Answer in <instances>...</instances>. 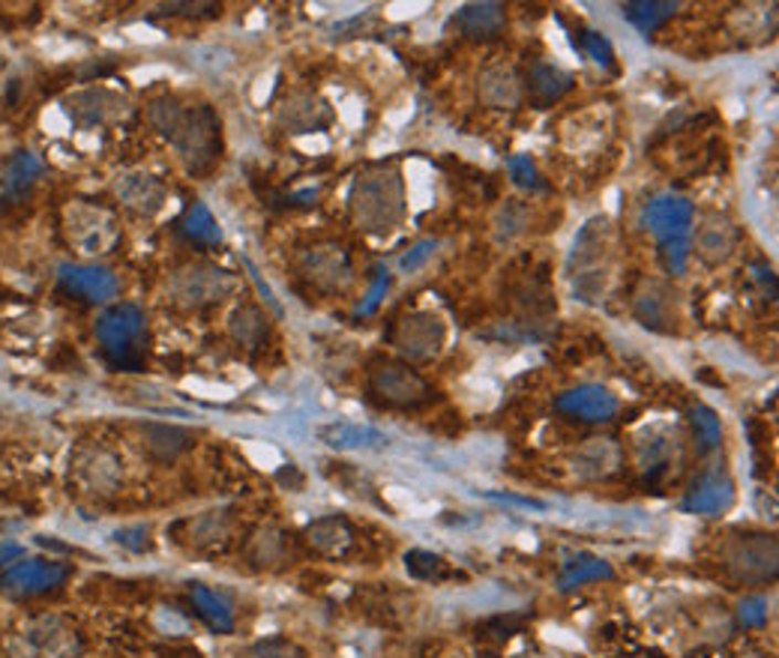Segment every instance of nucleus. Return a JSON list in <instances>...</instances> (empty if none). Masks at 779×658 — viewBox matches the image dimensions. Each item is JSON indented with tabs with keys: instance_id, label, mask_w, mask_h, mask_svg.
<instances>
[{
	"instance_id": "obj_1",
	"label": "nucleus",
	"mask_w": 779,
	"mask_h": 658,
	"mask_svg": "<svg viewBox=\"0 0 779 658\" xmlns=\"http://www.w3.org/2000/svg\"><path fill=\"white\" fill-rule=\"evenodd\" d=\"M150 124L166 135L192 174H204L219 159V117L208 105L159 99L150 105Z\"/></svg>"
},
{
	"instance_id": "obj_2",
	"label": "nucleus",
	"mask_w": 779,
	"mask_h": 658,
	"mask_svg": "<svg viewBox=\"0 0 779 658\" xmlns=\"http://www.w3.org/2000/svg\"><path fill=\"white\" fill-rule=\"evenodd\" d=\"M402 210H406V195H402V180L396 171H372L354 183V222L369 234L393 231L402 219Z\"/></svg>"
},
{
	"instance_id": "obj_3",
	"label": "nucleus",
	"mask_w": 779,
	"mask_h": 658,
	"mask_svg": "<svg viewBox=\"0 0 779 658\" xmlns=\"http://www.w3.org/2000/svg\"><path fill=\"white\" fill-rule=\"evenodd\" d=\"M609 222L606 219H593L582 227V234L572 243L570 255V273H572V288L579 297H585L588 303L603 294L606 282V261H609Z\"/></svg>"
},
{
	"instance_id": "obj_4",
	"label": "nucleus",
	"mask_w": 779,
	"mask_h": 658,
	"mask_svg": "<svg viewBox=\"0 0 779 658\" xmlns=\"http://www.w3.org/2000/svg\"><path fill=\"white\" fill-rule=\"evenodd\" d=\"M141 336H145V315L138 306H129V303L112 306L103 318L96 320V339L103 344L105 357L120 369L138 365Z\"/></svg>"
},
{
	"instance_id": "obj_5",
	"label": "nucleus",
	"mask_w": 779,
	"mask_h": 658,
	"mask_svg": "<svg viewBox=\"0 0 779 658\" xmlns=\"http://www.w3.org/2000/svg\"><path fill=\"white\" fill-rule=\"evenodd\" d=\"M63 227H66V240L82 255H105L120 243V225L103 206L73 204L66 210Z\"/></svg>"
},
{
	"instance_id": "obj_6",
	"label": "nucleus",
	"mask_w": 779,
	"mask_h": 658,
	"mask_svg": "<svg viewBox=\"0 0 779 658\" xmlns=\"http://www.w3.org/2000/svg\"><path fill=\"white\" fill-rule=\"evenodd\" d=\"M238 288V278L229 269L213 267V264H189L171 282V294L180 306L187 309H204L229 299Z\"/></svg>"
},
{
	"instance_id": "obj_7",
	"label": "nucleus",
	"mask_w": 779,
	"mask_h": 658,
	"mask_svg": "<svg viewBox=\"0 0 779 658\" xmlns=\"http://www.w3.org/2000/svg\"><path fill=\"white\" fill-rule=\"evenodd\" d=\"M369 386L381 402L393 407H417L432 395L429 383L399 360H378L369 371Z\"/></svg>"
},
{
	"instance_id": "obj_8",
	"label": "nucleus",
	"mask_w": 779,
	"mask_h": 658,
	"mask_svg": "<svg viewBox=\"0 0 779 658\" xmlns=\"http://www.w3.org/2000/svg\"><path fill=\"white\" fill-rule=\"evenodd\" d=\"M448 341V327L432 311H411L396 327V348L406 353L408 360H432L441 353Z\"/></svg>"
},
{
	"instance_id": "obj_9",
	"label": "nucleus",
	"mask_w": 779,
	"mask_h": 658,
	"mask_svg": "<svg viewBox=\"0 0 779 658\" xmlns=\"http://www.w3.org/2000/svg\"><path fill=\"white\" fill-rule=\"evenodd\" d=\"M70 577V566L54 563V560H28L12 566L3 581H0V593L7 596H40L49 590H57Z\"/></svg>"
},
{
	"instance_id": "obj_10",
	"label": "nucleus",
	"mask_w": 779,
	"mask_h": 658,
	"mask_svg": "<svg viewBox=\"0 0 779 658\" xmlns=\"http://www.w3.org/2000/svg\"><path fill=\"white\" fill-rule=\"evenodd\" d=\"M644 227L654 234L660 243L681 240L693 227V204L686 198L660 195L644 206Z\"/></svg>"
},
{
	"instance_id": "obj_11",
	"label": "nucleus",
	"mask_w": 779,
	"mask_h": 658,
	"mask_svg": "<svg viewBox=\"0 0 779 658\" xmlns=\"http://www.w3.org/2000/svg\"><path fill=\"white\" fill-rule=\"evenodd\" d=\"M728 566L744 581H768L777 575V542L770 535H744L731 548Z\"/></svg>"
},
{
	"instance_id": "obj_12",
	"label": "nucleus",
	"mask_w": 779,
	"mask_h": 658,
	"mask_svg": "<svg viewBox=\"0 0 779 658\" xmlns=\"http://www.w3.org/2000/svg\"><path fill=\"white\" fill-rule=\"evenodd\" d=\"M555 407L579 422H609L618 413V399L606 386L585 383V386H576V390L558 395Z\"/></svg>"
},
{
	"instance_id": "obj_13",
	"label": "nucleus",
	"mask_w": 779,
	"mask_h": 658,
	"mask_svg": "<svg viewBox=\"0 0 779 658\" xmlns=\"http://www.w3.org/2000/svg\"><path fill=\"white\" fill-rule=\"evenodd\" d=\"M73 474L87 494H112L120 482V461L105 449L84 446L75 453Z\"/></svg>"
},
{
	"instance_id": "obj_14",
	"label": "nucleus",
	"mask_w": 779,
	"mask_h": 658,
	"mask_svg": "<svg viewBox=\"0 0 779 658\" xmlns=\"http://www.w3.org/2000/svg\"><path fill=\"white\" fill-rule=\"evenodd\" d=\"M61 288L84 303H108L117 294V276L105 267L66 264L61 267Z\"/></svg>"
},
{
	"instance_id": "obj_15",
	"label": "nucleus",
	"mask_w": 779,
	"mask_h": 658,
	"mask_svg": "<svg viewBox=\"0 0 779 658\" xmlns=\"http://www.w3.org/2000/svg\"><path fill=\"white\" fill-rule=\"evenodd\" d=\"M303 273H306L312 285H318L324 290H336L351 278V264H348V255L339 246H315L303 255Z\"/></svg>"
},
{
	"instance_id": "obj_16",
	"label": "nucleus",
	"mask_w": 779,
	"mask_h": 658,
	"mask_svg": "<svg viewBox=\"0 0 779 658\" xmlns=\"http://www.w3.org/2000/svg\"><path fill=\"white\" fill-rule=\"evenodd\" d=\"M66 114L73 117L75 124L82 126H103L117 120L124 114V99L115 93L94 87V91H82L66 99Z\"/></svg>"
},
{
	"instance_id": "obj_17",
	"label": "nucleus",
	"mask_w": 779,
	"mask_h": 658,
	"mask_svg": "<svg viewBox=\"0 0 779 658\" xmlns=\"http://www.w3.org/2000/svg\"><path fill=\"white\" fill-rule=\"evenodd\" d=\"M735 500V485L726 474H705L693 485V491L686 494L684 509L696 514H719L726 512Z\"/></svg>"
},
{
	"instance_id": "obj_18",
	"label": "nucleus",
	"mask_w": 779,
	"mask_h": 658,
	"mask_svg": "<svg viewBox=\"0 0 779 658\" xmlns=\"http://www.w3.org/2000/svg\"><path fill=\"white\" fill-rule=\"evenodd\" d=\"M117 198L138 216H156L166 204V185L150 174H126L117 183Z\"/></svg>"
},
{
	"instance_id": "obj_19",
	"label": "nucleus",
	"mask_w": 779,
	"mask_h": 658,
	"mask_svg": "<svg viewBox=\"0 0 779 658\" xmlns=\"http://www.w3.org/2000/svg\"><path fill=\"white\" fill-rule=\"evenodd\" d=\"M192 432L177 428V425H159V422H147L141 425V449H145L154 461H175L180 455L192 449Z\"/></svg>"
},
{
	"instance_id": "obj_20",
	"label": "nucleus",
	"mask_w": 779,
	"mask_h": 658,
	"mask_svg": "<svg viewBox=\"0 0 779 658\" xmlns=\"http://www.w3.org/2000/svg\"><path fill=\"white\" fill-rule=\"evenodd\" d=\"M480 99L492 108H513L522 99V82L509 63H492L480 75Z\"/></svg>"
},
{
	"instance_id": "obj_21",
	"label": "nucleus",
	"mask_w": 779,
	"mask_h": 658,
	"mask_svg": "<svg viewBox=\"0 0 779 658\" xmlns=\"http://www.w3.org/2000/svg\"><path fill=\"white\" fill-rule=\"evenodd\" d=\"M303 539H306V545H309L312 551H318V554H327V556H336V554H343V551H348V548H351L354 530H351V524L345 521V518L327 514V518L312 521V524L306 527Z\"/></svg>"
},
{
	"instance_id": "obj_22",
	"label": "nucleus",
	"mask_w": 779,
	"mask_h": 658,
	"mask_svg": "<svg viewBox=\"0 0 779 658\" xmlns=\"http://www.w3.org/2000/svg\"><path fill=\"white\" fill-rule=\"evenodd\" d=\"M318 441L330 449L348 453V449H369V446H381L387 437L381 432H375L369 425H357V422H327L318 428Z\"/></svg>"
},
{
	"instance_id": "obj_23",
	"label": "nucleus",
	"mask_w": 779,
	"mask_h": 658,
	"mask_svg": "<svg viewBox=\"0 0 779 658\" xmlns=\"http://www.w3.org/2000/svg\"><path fill=\"white\" fill-rule=\"evenodd\" d=\"M456 24L471 40H495L507 28V15L501 3H471L459 12Z\"/></svg>"
},
{
	"instance_id": "obj_24",
	"label": "nucleus",
	"mask_w": 779,
	"mask_h": 658,
	"mask_svg": "<svg viewBox=\"0 0 779 658\" xmlns=\"http://www.w3.org/2000/svg\"><path fill=\"white\" fill-rule=\"evenodd\" d=\"M280 124L292 135H306L327 124V105L315 96H294L280 108Z\"/></svg>"
},
{
	"instance_id": "obj_25",
	"label": "nucleus",
	"mask_w": 779,
	"mask_h": 658,
	"mask_svg": "<svg viewBox=\"0 0 779 658\" xmlns=\"http://www.w3.org/2000/svg\"><path fill=\"white\" fill-rule=\"evenodd\" d=\"M229 332L238 344L255 350L267 339V318H264V311L255 303H240L238 309L231 311Z\"/></svg>"
},
{
	"instance_id": "obj_26",
	"label": "nucleus",
	"mask_w": 779,
	"mask_h": 658,
	"mask_svg": "<svg viewBox=\"0 0 779 658\" xmlns=\"http://www.w3.org/2000/svg\"><path fill=\"white\" fill-rule=\"evenodd\" d=\"M572 464H576V470L582 476H588V479L609 476L614 467L621 464V449H618V443L612 441H591L588 446H582V449L576 453Z\"/></svg>"
},
{
	"instance_id": "obj_27",
	"label": "nucleus",
	"mask_w": 779,
	"mask_h": 658,
	"mask_svg": "<svg viewBox=\"0 0 779 658\" xmlns=\"http://www.w3.org/2000/svg\"><path fill=\"white\" fill-rule=\"evenodd\" d=\"M735 243H738V234L726 219H707L705 227L698 231V255L705 257L707 264L726 261L735 252Z\"/></svg>"
},
{
	"instance_id": "obj_28",
	"label": "nucleus",
	"mask_w": 779,
	"mask_h": 658,
	"mask_svg": "<svg viewBox=\"0 0 779 658\" xmlns=\"http://www.w3.org/2000/svg\"><path fill=\"white\" fill-rule=\"evenodd\" d=\"M572 87V78L551 63H534L528 73V91L537 103H555Z\"/></svg>"
},
{
	"instance_id": "obj_29",
	"label": "nucleus",
	"mask_w": 779,
	"mask_h": 658,
	"mask_svg": "<svg viewBox=\"0 0 779 658\" xmlns=\"http://www.w3.org/2000/svg\"><path fill=\"white\" fill-rule=\"evenodd\" d=\"M189 598H192V605H196L198 617L208 619L210 628H217V632H231V628H234L231 605L225 602V598L219 596V593H213V590H208V586L196 584L192 590H189Z\"/></svg>"
},
{
	"instance_id": "obj_30",
	"label": "nucleus",
	"mask_w": 779,
	"mask_h": 658,
	"mask_svg": "<svg viewBox=\"0 0 779 658\" xmlns=\"http://www.w3.org/2000/svg\"><path fill=\"white\" fill-rule=\"evenodd\" d=\"M42 171H45V168H42L40 159H36L33 153H28V150H21V153L12 156V162L7 164V174H3V192H7L10 198L24 195V192L40 180Z\"/></svg>"
},
{
	"instance_id": "obj_31",
	"label": "nucleus",
	"mask_w": 779,
	"mask_h": 658,
	"mask_svg": "<svg viewBox=\"0 0 779 658\" xmlns=\"http://www.w3.org/2000/svg\"><path fill=\"white\" fill-rule=\"evenodd\" d=\"M677 10V3H663V0H633L623 7V15L633 21L642 33H654L660 24L672 19Z\"/></svg>"
},
{
	"instance_id": "obj_32",
	"label": "nucleus",
	"mask_w": 779,
	"mask_h": 658,
	"mask_svg": "<svg viewBox=\"0 0 779 658\" xmlns=\"http://www.w3.org/2000/svg\"><path fill=\"white\" fill-rule=\"evenodd\" d=\"M609 577H612V566H609L606 560L582 554L567 563V569H564L561 575V586L564 590H572V586H582L588 584V581H609Z\"/></svg>"
},
{
	"instance_id": "obj_33",
	"label": "nucleus",
	"mask_w": 779,
	"mask_h": 658,
	"mask_svg": "<svg viewBox=\"0 0 779 658\" xmlns=\"http://www.w3.org/2000/svg\"><path fill=\"white\" fill-rule=\"evenodd\" d=\"M246 554H250L255 566H276V563H282V556H285V535L280 530H273V527H264V530H259L250 539Z\"/></svg>"
},
{
	"instance_id": "obj_34",
	"label": "nucleus",
	"mask_w": 779,
	"mask_h": 658,
	"mask_svg": "<svg viewBox=\"0 0 779 658\" xmlns=\"http://www.w3.org/2000/svg\"><path fill=\"white\" fill-rule=\"evenodd\" d=\"M689 425H693V432H696V443L702 453L717 449L719 441H723V422H719L717 413L710 411V407H705V404H698V407L689 411Z\"/></svg>"
},
{
	"instance_id": "obj_35",
	"label": "nucleus",
	"mask_w": 779,
	"mask_h": 658,
	"mask_svg": "<svg viewBox=\"0 0 779 658\" xmlns=\"http://www.w3.org/2000/svg\"><path fill=\"white\" fill-rule=\"evenodd\" d=\"M183 234L196 240V243H208V246L222 240L217 219H213V213L204 204L189 206L187 216H183Z\"/></svg>"
},
{
	"instance_id": "obj_36",
	"label": "nucleus",
	"mask_w": 779,
	"mask_h": 658,
	"mask_svg": "<svg viewBox=\"0 0 779 658\" xmlns=\"http://www.w3.org/2000/svg\"><path fill=\"white\" fill-rule=\"evenodd\" d=\"M406 566L408 572L414 577H420V581H432V577H438L444 572V560L429 554V551H411V554L406 556Z\"/></svg>"
},
{
	"instance_id": "obj_37",
	"label": "nucleus",
	"mask_w": 779,
	"mask_h": 658,
	"mask_svg": "<svg viewBox=\"0 0 779 658\" xmlns=\"http://www.w3.org/2000/svg\"><path fill=\"white\" fill-rule=\"evenodd\" d=\"M509 168V177H513V183L522 185V189H540V174H537V164L530 162L528 156H513L507 162Z\"/></svg>"
},
{
	"instance_id": "obj_38",
	"label": "nucleus",
	"mask_w": 779,
	"mask_h": 658,
	"mask_svg": "<svg viewBox=\"0 0 779 658\" xmlns=\"http://www.w3.org/2000/svg\"><path fill=\"white\" fill-rule=\"evenodd\" d=\"M243 656H259V658H303V652L294 644H288L285 638H271L264 644H255L252 649H246Z\"/></svg>"
},
{
	"instance_id": "obj_39",
	"label": "nucleus",
	"mask_w": 779,
	"mask_h": 658,
	"mask_svg": "<svg viewBox=\"0 0 779 658\" xmlns=\"http://www.w3.org/2000/svg\"><path fill=\"white\" fill-rule=\"evenodd\" d=\"M686 261H689V243H686V237L663 243V264L669 273H675V276L686 273Z\"/></svg>"
},
{
	"instance_id": "obj_40",
	"label": "nucleus",
	"mask_w": 779,
	"mask_h": 658,
	"mask_svg": "<svg viewBox=\"0 0 779 658\" xmlns=\"http://www.w3.org/2000/svg\"><path fill=\"white\" fill-rule=\"evenodd\" d=\"M585 49H588V54L593 57V63H600V66H606V70L614 66V49L603 33H597V31L585 33Z\"/></svg>"
},
{
	"instance_id": "obj_41",
	"label": "nucleus",
	"mask_w": 779,
	"mask_h": 658,
	"mask_svg": "<svg viewBox=\"0 0 779 658\" xmlns=\"http://www.w3.org/2000/svg\"><path fill=\"white\" fill-rule=\"evenodd\" d=\"M738 617L744 626H765L768 623V602L765 598H744Z\"/></svg>"
},
{
	"instance_id": "obj_42",
	"label": "nucleus",
	"mask_w": 779,
	"mask_h": 658,
	"mask_svg": "<svg viewBox=\"0 0 779 658\" xmlns=\"http://www.w3.org/2000/svg\"><path fill=\"white\" fill-rule=\"evenodd\" d=\"M387 288H390V276H387V269H381V273L375 276V285L369 288V294H366V303L357 311H360V315H372V311L378 309V303L385 299Z\"/></svg>"
},
{
	"instance_id": "obj_43",
	"label": "nucleus",
	"mask_w": 779,
	"mask_h": 658,
	"mask_svg": "<svg viewBox=\"0 0 779 658\" xmlns=\"http://www.w3.org/2000/svg\"><path fill=\"white\" fill-rule=\"evenodd\" d=\"M432 252H435V243H432V240L417 243V246L411 248L406 257H402V269H406V273H414V269H420L423 264H427L429 257H432Z\"/></svg>"
},
{
	"instance_id": "obj_44",
	"label": "nucleus",
	"mask_w": 779,
	"mask_h": 658,
	"mask_svg": "<svg viewBox=\"0 0 779 658\" xmlns=\"http://www.w3.org/2000/svg\"><path fill=\"white\" fill-rule=\"evenodd\" d=\"M117 542L129 551H147L150 542H147V527H129V530H120L117 533Z\"/></svg>"
}]
</instances>
